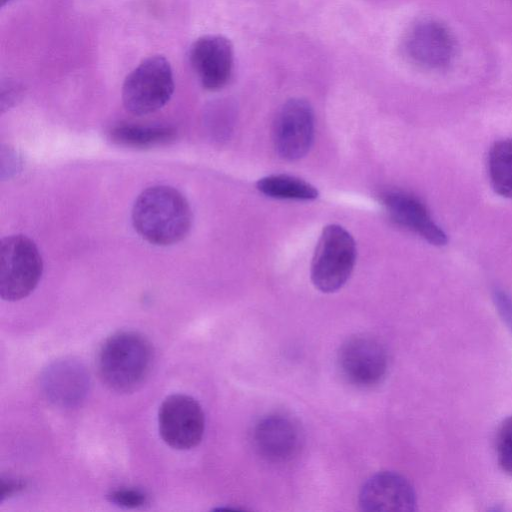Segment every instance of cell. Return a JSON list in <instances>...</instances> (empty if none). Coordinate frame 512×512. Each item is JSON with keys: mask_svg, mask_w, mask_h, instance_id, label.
Wrapping results in <instances>:
<instances>
[{"mask_svg": "<svg viewBox=\"0 0 512 512\" xmlns=\"http://www.w3.org/2000/svg\"><path fill=\"white\" fill-rule=\"evenodd\" d=\"M110 502L124 508H138L147 501V496L138 489L121 488L108 494Z\"/></svg>", "mask_w": 512, "mask_h": 512, "instance_id": "d6986e66", "label": "cell"}, {"mask_svg": "<svg viewBox=\"0 0 512 512\" xmlns=\"http://www.w3.org/2000/svg\"><path fill=\"white\" fill-rule=\"evenodd\" d=\"M253 444L261 457L271 462L294 458L302 446L298 423L283 414H270L260 419L252 433Z\"/></svg>", "mask_w": 512, "mask_h": 512, "instance_id": "30bf717a", "label": "cell"}, {"mask_svg": "<svg viewBox=\"0 0 512 512\" xmlns=\"http://www.w3.org/2000/svg\"><path fill=\"white\" fill-rule=\"evenodd\" d=\"M257 189L264 195L275 199L314 200L318 190L310 183L287 174H273L259 179Z\"/></svg>", "mask_w": 512, "mask_h": 512, "instance_id": "2e32d148", "label": "cell"}, {"mask_svg": "<svg viewBox=\"0 0 512 512\" xmlns=\"http://www.w3.org/2000/svg\"><path fill=\"white\" fill-rule=\"evenodd\" d=\"M496 456L500 469L512 476V416L500 424L496 435Z\"/></svg>", "mask_w": 512, "mask_h": 512, "instance_id": "ac0fdd59", "label": "cell"}, {"mask_svg": "<svg viewBox=\"0 0 512 512\" xmlns=\"http://www.w3.org/2000/svg\"><path fill=\"white\" fill-rule=\"evenodd\" d=\"M356 254L352 235L340 225H327L322 230L312 258L313 285L324 293L339 290L352 274Z\"/></svg>", "mask_w": 512, "mask_h": 512, "instance_id": "3957f363", "label": "cell"}, {"mask_svg": "<svg viewBox=\"0 0 512 512\" xmlns=\"http://www.w3.org/2000/svg\"><path fill=\"white\" fill-rule=\"evenodd\" d=\"M12 0H0L1 6H4L6 3L10 2Z\"/></svg>", "mask_w": 512, "mask_h": 512, "instance_id": "44dd1931", "label": "cell"}, {"mask_svg": "<svg viewBox=\"0 0 512 512\" xmlns=\"http://www.w3.org/2000/svg\"><path fill=\"white\" fill-rule=\"evenodd\" d=\"M272 140L277 154L288 161L304 157L314 140V112L300 98L286 101L276 114Z\"/></svg>", "mask_w": 512, "mask_h": 512, "instance_id": "ba28073f", "label": "cell"}, {"mask_svg": "<svg viewBox=\"0 0 512 512\" xmlns=\"http://www.w3.org/2000/svg\"><path fill=\"white\" fill-rule=\"evenodd\" d=\"M132 223L147 242L167 246L187 236L192 212L186 198L175 188L152 186L143 190L135 200Z\"/></svg>", "mask_w": 512, "mask_h": 512, "instance_id": "6da1fadb", "label": "cell"}, {"mask_svg": "<svg viewBox=\"0 0 512 512\" xmlns=\"http://www.w3.org/2000/svg\"><path fill=\"white\" fill-rule=\"evenodd\" d=\"M43 261L36 244L24 235L0 241V296L6 301L27 297L37 286Z\"/></svg>", "mask_w": 512, "mask_h": 512, "instance_id": "277c9868", "label": "cell"}, {"mask_svg": "<svg viewBox=\"0 0 512 512\" xmlns=\"http://www.w3.org/2000/svg\"><path fill=\"white\" fill-rule=\"evenodd\" d=\"M488 174L493 190L512 198V139L495 142L488 155Z\"/></svg>", "mask_w": 512, "mask_h": 512, "instance_id": "e0dca14e", "label": "cell"}, {"mask_svg": "<svg viewBox=\"0 0 512 512\" xmlns=\"http://www.w3.org/2000/svg\"><path fill=\"white\" fill-rule=\"evenodd\" d=\"M359 505L370 512H410L415 510L416 495L402 475L383 471L371 476L359 493Z\"/></svg>", "mask_w": 512, "mask_h": 512, "instance_id": "8fae6325", "label": "cell"}, {"mask_svg": "<svg viewBox=\"0 0 512 512\" xmlns=\"http://www.w3.org/2000/svg\"><path fill=\"white\" fill-rule=\"evenodd\" d=\"M405 51L417 65L428 69H441L452 60L455 45L451 33L442 24L422 21L408 32Z\"/></svg>", "mask_w": 512, "mask_h": 512, "instance_id": "4fadbf2b", "label": "cell"}, {"mask_svg": "<svg viewBox=\"0 0 512 512\" xmlns=\"http://www.w3.org/2000/svg\"><path fill=\"white\" fill-rule=\"evenodd\" d=\"M233 60L232 44L221 35L200 37L190 47V64L207 90H218L228 83Z\"/></svg>", "mask_w": 512, "mask_h": 512, "instance_id": "9c48e42d", "label": "cell"}, {"mask_svg": "<svg viewBox=\"0 0 512 512\" xmlns=\"http://www.w3.org/2000/svg\"><path fill=\"white\" fill-rule=\"evenodd\" d=\"M152 362L153 349L146 337L135 331H119L102 344L97 356V370L109 389L128 393L145 381Z\"/></svg>", "mask_w": 512, "mask_h": 512, "instance_id": "7a4b0ae2", "label": "cell"}, {"mask_svg": "<svg viewBox=\"0 0 512 512\" xmlns=\"http://www.w3.org/2000/svg\"><path fill=\"white\" fill-rule=\"evenodd\" d=\"M390 218L399 226L417 234L430 244L443 246L447 236L431 217L425 204L415 195L402 190H390L381 195Z\"/></svg>", "mask_w": 512, "mask_h": 512, "instance_id": "7c38bea8", "label": "cell"}, {"mask_svg": "<svg viewBox=\"0 0 512 512\" xmlns=\"http://www.w3.org/2000/svg\"><path fill=\"white\" fill-rule=\"evenodd\" d=\"M176 132L167 126L119 125L110 131L111 140L121 146L150 148L173 141Z\"/></svg>", "mask_w": 512, "mask_h": 512, "instance_id": "9a60e30c", "label": "cell"}, {"mask_svg": "<svg viewBox=\"0 0 512 512\" xmlns=\"http://www.w3.org/2000/svg\"><path fill=\"white\" fill-rule=\"evenodd\" d=\"M174 91L171 66L167 59L155 55L143 60L125 79L122 100L134 115L153 113L167 104Z\"/></svg>", "mask_w": 512, "mask_h": 512, "instance_id": "5b68a950", "label": "cell"}, {"mask_svg": "<svg viewBox=\"0 0 512 512\" xmlns=\"http://www.w3.org/2000/svg\"><path fill=\"white\" fill-rule=\"evenodd\" d=\"M158 427L161 438L168 446L189 450L202 440L205 430L204 412L194 398L173 394L160 405Z\"/></svg>", "mask_w": 512, "mask_h": 512, "instance_id": "8992f818", "label": "cell"}, {"mask_svg": "<svg viewBox=\"0 0 512 512\" xmlns=\"http://www.w3.org/2000/svg\"><path fill=\"white\" fill-rule=\"evenodd\" d=\"M25 487V483L15 479H1V492L0 498L3 501L5 498L11 497L20 492Z\"/></svg>", "mask_w": 512, "mask_h": 512, "instance_id": "ffe728a7", "label": "cell"}, {"mask_svg": "<svg viewBox=\"0 0 512 512\" xmlns=\"http://www.w3.org/2000/svg\"><path fill=\"white\" fill-rule=\"evenodd\" d=\"M41 385L49 401L60 407H73L88 392L89 374L76 360H58L45 369Z\"/></svg>", "mask_w": 512, "mask_h": 512, "instance_id": "5bb4252c", "label": "cell"}, {"mask_svg": "<svg viewBox=\"0 0 512 512\" xmlns=\"http://www.w3.org/2000/svg\"><path fill=\"white\" fill-rule=\"evenodd\" d=\"M337 362L345 380L360 388H371L381 383L388 368L384 346L367 335L347 339L339 349Z\"/></svg>", "mask_w": 512, "mask_h": 512, "instance_id": "52a82bcc", "label": "cell"}]
</instances>
